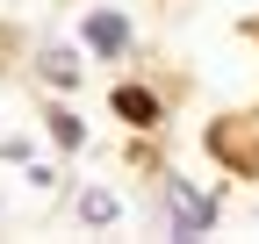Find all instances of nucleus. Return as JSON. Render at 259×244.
Instances as JSON below:
<instances>
[{"mask_svg": "<svg viewBox=\"0 0 259 244\" xmlns=\"http://www.w3.org/2000/svg\"><path fill=\"white\" fill-rule=\"evenodd\" d=\"M209 223H216V201L194 194L187 179H173V230H180V237H202Z\"/></svg>", "mask_w": 259, "mask_h": 244, "instance_id": "nucleus-1", "label": "nucleus"}, {"mask_svg": "<svg viewBox=\"0 0 259 244\" xmlns=\"http://www.w3.org/2000/svg\"><path fill=\"white\" fill-rule=\"evenodd\" d=\"M87 43L101 50V57H115V50L130 43V22H122L115 8H101V15H87Z\"/></svg>", "mask_w": 259, "mask_h": 244, "instance_id": "nucleus-2", "label": "nucleus"}, {"mask_svg": "<svg viewBox=\"0 0 259 244\" xmlns=\"http://www.w3.org/2000/svg\"><path fill=\"white\" fill-rule=\"evenodd\" d=\"M36 65H44V79H51V86H72V79H79V65H72V50H44Z\"/></svg>", "mask_w": 259, "mask_h": 244, "instance_id": "nucleus-3", "label": "nucleus"}, {"mask_svg": "<svg viewBox=\"0 0 259 244\" xmlns=\"http://www.w3.org/2000/svg\"><path fill=\"white\" fill-rule=\"evenodd\" d=\"M115 108H122L130 122H151V115H158V101H151V94H137V86H122V94H115Z\"/></svg>", "mask_w": 259, "mask_h": 244, "instance_id": "nucleus-4", "label": "nucleus"}, {"mask_svg": "<svg viewBox=\"0 0 259 244\" xmlns=\"http://www.w3.org/2000/svg\"><path fill=\"white\" fill-rule=\"evenodd\" d=\"M51 137H58L65 151H72V144H79V122H72V115H65V108H58V115H51Z\"/></svg>", "mask_w": 259, "mask_h": 244, "instance_id": "nucleus-5", "label": "nucleus"}, {"mask_svg": "<svg viewBox=\"0 0 259 244\" xmlns=\"http://www.w3.org/2000/svg\"><path fill=\"white\" fill-rule=\"evenodd\" d=\"M79 216H87V223H108V216H115V201H108V194H87V201H79Z\"/></svg>", "mask_w": 259, "mask_h": 244, "instance_id": "nucleus-6", "label": "nucleus"}]
</instances>
